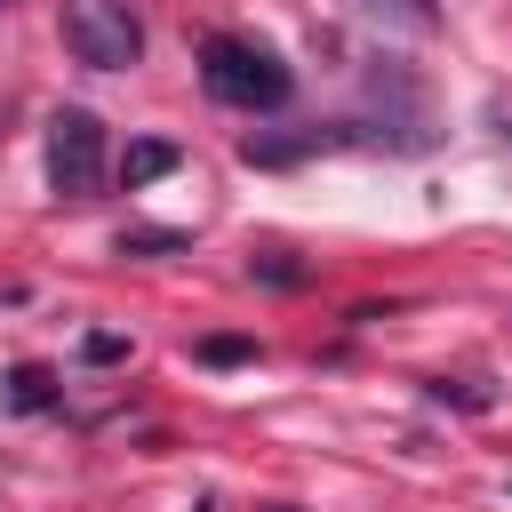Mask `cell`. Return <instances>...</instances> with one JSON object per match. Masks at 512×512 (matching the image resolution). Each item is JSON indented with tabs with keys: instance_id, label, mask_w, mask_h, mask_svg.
Returning <instances> with one entry per match:
<instances>
[{
	"instance_id": "cell-3",
	"label": "cell",
	"mask_w": 512,
	"mask_h": 512,
	"mask_svg": "<svg viewBox=\"0 0 512 512\" xmlns=\"http://www.w3.org/2000/svg\"><path fill=\"white\" fill-rule=\"evenodd\" d=\"M48 192L56 200H96L104 192V120L64 104L48 120Z\"/></svg>"
},
{
	"instance_id": "cell-5",
	"label": "cell",
	"mask_w": 512,
	"mask_h": 512,
	"mask_svg": "<svg viewBox=\"0 0 512 512\" xmlns=\"http://www.w3.org/2000/svg\"><path fill=\"white\" fill-rule=\"evenodd\" d=\"M352 8L376 24H400V32H440V0H352Z\"/></svg>"
},
{
	"instance_id": "cell-7",
	"label": "cell",
	"mask_w": 512,
	"mask_h": 512,
	"mask_svg": "<svg viewBox=\"0 0 512 512\" xmlns=\"http://www.w3.org/2000/svg\"><path fill=\"white\" fill-rule=\"evenodd\" d=\"M192 352H200L208 368H240V360H256V336H200Z\"/></svg>"
},
{
	"instance_id": "cell-13",
	"label": "cell",
	"mask_w": 512,
	"mask_h": 512,
	"mask_svg": "<svg viewBox=\"0 0 512 512\" xmlns=\"http://www.w3.org/2000/svg\"><path fill=\"white\" fill-rule=\"evenodd\" d=\"M0 8H8V0H0Z\"/></svg>"
},
{
	"instance_id": "cell-11",
	"label": "cell",
	"mask_w": 512,
	"mask_h": 512,
	"mask_svg": "<svg viewBox=\"0 0 512 512\" xmlns=\"http://www.w3.org/2000/svg\"><path fill=\"white\" fill-rule=\"evenodd\" d=\"M256 280H272V288H296L304 272H296V264H280V256H256Z\"/></svg>"
},
{
	"instance_id": "cell-1",
	"label": "cell",
	"mask_w": 512,
	"mask_h": 512,
	"mask_svg": "<svg viewBox=\"0 0 512 512\" xmlns=\"http://www.w3.org/2000/svg\"><path fill=\"white\" fill-rule=\"evenodd\" d=\"M200 88H208L216 104H232V112H280V104L296 96V72H288L272 48L240 40V32H208V40H200Z\"/></svg>"
},
{
	"instance_id": "cell-12",
	"label": "cell",
	"mask_w": 512,
	"mask_h": 512,
	"mask_svg": "<svg viewBox=\"0 0 512 512\" xmlns=\"http://www.w3.org/2000/svg\"><path fill=\"white\" fill-rule=\"evenodd\" d=\"M272 512H296V504H272Z\"/></svg>"
},
{
	"instance_id": "cell-6",
	"label": "cell",
	"mask_w": 512,
	"mask_h": 512,
	"mask_svg": "<svg viewBox=\"0 0 512 512\" xmlns=\"http://www.w3.org/2000/svg\"><path fill=\"white\" fill-rule=\"evenodd\" d=\"M8 408H24V416L56 408V376L48 368H8Z\"/></svg>"
},
{
	"instance_id": "cell-9",
	"label": "cell",
	"mask_w": 512,
	"mask_h": 512,
	"mask_svg": "<svg viewBox=\"0 0 512 512\" xmlns=\"http://www.w3.org/2000/svg\"><path fill=\"white\" fill-rule=\"evenodd\" d=\"M80 360H96V368H112V360H128V336H112V328H96V336H80Z\"/></svg>"
},
{
	"instance_id": "cell-10",
	"label": "cell",
	"mask_w": 512,
	"mask_h": 512,
	"mask_svg": "<svg viewBox=\"0 0 512 512\" xmlns=\"http://www.w3.org/2000/svg\"><path fill=\"white\" fill-rule=\"evenodd\" d=\"M432 400H456V408H488V392H480V384H448V376L432 384Z\"/></svg>"
},
{
	"instance_id": "cell-8",
	"label": "cell",
	"mask_w": 512,
	"mask_h": 512,
	"mask_svg": "<svg viewBox=\"0 0 512 512\" xmlns=\"http://www.w3.org/2000/svg\"><path fill=\"white\" fill-rule=\"evenodd\" d=\"M176 248H192L184 232H120V256H176Z\"/></svg>"
},
{
	"instance_id": "cell-2",
	"label": "cell",
	"mask_w": 512,
	"mask_h": 512,
	"mask_svg": "<svg viewBox=\"0 0 512 512\" xmlns=\"http://www.w3.org/2000/svg\"><path fill=\"white\" fill-rule=\"evenodd\" d=\"M56 32H64V56L88 64V72H128L144 56V24H136L128 0H64Z\"/></svg>"
},
{
	"instance_id": "cell-4",
	"label": "cell",
	"mask_w": 512,
	"mask_h": 512,
	"mask_svg": "<svg viewBox=\"0 0 512 512\" xmlns=\"http://www.w3.org/2000/svg\"><path fill=\"white\" fill-rule=\"evenodd\" d=\"M176 160H184V152H176L168 136H136V144L120 152V184H128V192H144V184H160Z\"/></svg>"
}]
</instances>
